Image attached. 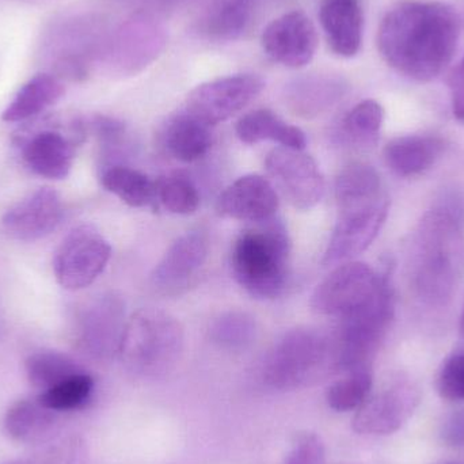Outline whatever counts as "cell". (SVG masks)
<instances>
[{
  "instance_id": "33",
  "label": "cell",
  "mask_w": 464,
  "mask_h": 464,
  "mask_svg": "<svg viewBox=\"0 0 464 464\" xmlns=\"http://www.w3.org/2000/svg\"><path fill=\"white\" fill-rule=\"evenodd\" d=\"M157 203L171 214L193 215L200 206L198 188L182 174H170L155 181Z\"/></svg>"
},
{
  "instance_id": "34",
  "label": "cell",
  "mask_w": 464,
  "mask_h": 464,
  "mask_svg": "<svg viewBox=\"0 0 464 464\" xmlns=\"http://www.w3.org/2000/svg\"><path fill=\"white\" fill-rule=\"evenodd\" d=\"M384 111L381 103L365 100L357 103L343 121L346 138L356 143H370L378 138L383 125Z\"/></svg>"
},
{
  "instance_id": "13",
  "label": "cell",
  "mask_w": 464,
  "mask_h": 464,
  "mask_svg": "<svg viewBox=\"0 0 464 464\" xmlns=\"http://www.w3.org/2000/svg\"><path fill=\"white\" fill-rule=\"evenodd\" d=\"M389 209V198L370 206L338 209L337 223L324 250L322 265L335 267L354 261L357 256L364 253L386 223Z\"/></svg>"
},
{
  "instance_id": "28",
  "label": "cell",
  "mask_w": 464,
  "mask_h": 464,
  "mask_svg": "<svg viewBox=\"0 0 464 464\" xmlns=\"http://www.w3.org/2000/svg\"><path fill=\"white\" fill-rule=\"evenodd\" d=\"M102 187L132 208H149L157 204L155 181L128 166H109L101 177Z\"/></svg>"
},
{
  "instance_id": "26",
  "label": "cell",
  "mask_w": 464,
  "mask_h": 464,
  "mask_svg": "<svg viewBox=\"0 0 464 464\" xmlns=\"http://www.w3.org/2000/svg\"><path fill=\"white\" fill-rule=\"evenodd\" d=\"M64 94L63 84L48 73H40L30 79L18 92L10 105L3 111L5 122H19L37 116L51 108Z\"/></svg>"
},
{
  "instance_id": "25",
  "label": "cell",
  "mask_w": 464,
  "mask_h": 464,
  "mask_svg": "<svg viewBox=\"0 0 464 464\" xmlns=\"http://www.w3.org/2000/svg\"><path fill=\"white\" fill-rule=\"evenodd\" d=\"M262 0H212L204 19V29L217 40H237L253 24Z\"/></svg>"
},
{
  "instance_id": "40",
  "label": "cell",
  "mask_w": 464,
  "mask_h": 464,
  "mask_svg": "<svg viewBox=\"0 0 464 464\" xmlns=\"http://www.w3.org/2000/svg\"><path fill=\"white\" fill-rule=\"evenodd\" d=\"M460 332H462V335L464 338V302H463V308H462V315H460Z\"/></svg>"
},
{
  "instance_id": "15",
  "label": "cell",
  "mask_w": 464,
  "mask_h": 464,
  "mask_svg": "<svg viewBox=\"0 0 464 464\" xmlns=\"http://www.w3.org/2000/svg\"><path fill=\"white\" fill-rule=\"evenodd\" d=\"M261 44L270 60L297 70L310 64L315 56L318 33L303 11L294 10L267 24L262 32Z\"/></svg>"
},
{
  "instance_id": "1",
  "label": "cell",
  "mask_w": 464,
  "mask_h": 464,
  "mask_svg": "<svg viewBox=\"0 0 464 464\" xmlns=\"http://www.w3.org/2000/svg\"><path fill=\"white\" fill-rule=\"evenodd\" d=\"M459 35L460 21L454 8L438 2H405L382 19L378 49L401 75L430 82L449 67Z\"/></svg>"
},
{
  "instance_id": "29",
  "label": "cell",
  "mask_w": 464,
  "mask_h": 464,
  "mask_svg": "<svg viewBox=\"0 0 464 464\" xmlns=\"http://www.w3.org/2000/svg\"><path fill=\"white\" fill-rule=\"evenodd\" d=\"M24 371L30 384L43 392L83 370L67 354L40 351L27 357Z\"/></svg>"
},
{
  "instance_id": "9",
  "label": "cell",
  "mask_w": 464,
  "mask_h": 464,
  "mask_svg": "<svg viewBox=\"0 0 464 464\" xmlns=\"http://www.w3.org/2000/svg\"><path fill=\"white\" fill-rule=\"evenodd\" d=\"M264 87V79L254 73L223 76L192 90L184 111L212 128L250 105Z\"/></svg>"
},
{
  "instance_id": "36",
  "label": "cell",
  "mask_w": 464,
  "mask_h": 464,
  "mask_svg": "<svg viewBox=\"0 0 464 464\" xmlns=\"http://www.w3.org/2000/svg\"><path fill=\"white\" fill-rule=\"evenodd\" d=\"M436 389L443 400L464 402V349L444 360L436 378Z\"/></svg>"
},
{
  "instance_id": "23",
  "label": "cell",
  "mask_w": 464,
  "mask_h": 464,
  "mask_svg": "<svg viewBox=\"0 0 464 464\" xmlns=\"http://www.w3.org/2000/svg\"><path fill=\"white\" fill-rule=\"evenodd\" d=\"M211 127L198 121L187 111L169 120L163 130V143L174 160L192 163L208 154L212 147Z\"/></svg>"
},
{
  "instance_id": "30",
  "label": "cell",
  "mask_w": 464,
  "mask_h": 464,
  "mask_svg": "<svg viewBox=\"0 0 464 464\" xmlns=\"http://www.w3.org/2000/svg\"><path fill=\"white\" fill-rule=\"evenodd\" d=\"M372 384L371 368L349 371L327 389V405L340 413L357 411L372 392Z\"/></svg>"
},
{
  "instance_id": "38",
  "label": "cell",
  "mask_w": 464,
  "mask_h": 464,
  "mask_svg": "<svg viewBox=\"0 0 464 464\" xmlns=\"http://www.w3.org/2000/svg\"><path fill=\"white\" fill-rule=\"evenodd\" d=\"M439 435L446 446L464 447V409L451 411L444 417Z\"/></svg>"
},
{
  "instance_id": "11",
  "label": "cell",
  "mask_w": 464,
  "mask_h": 464,
  "mask_svg": "<svg viewBox=\"0 0 464 464\" xmlns=\"http://www.w3.org/2000/svg\"><path fill=\"white\" fill-rule=\"evenodd\" d=\"M209 256V237L195 228L177 237L151 273V285L163 296H179L195 286Z\"/></svg>"
},
{
  "instance_id": "16",
  "label": "cell",
  "mask_w": 464,
  "mask_h": 464,
  "mask_svg": "<svg viewBox=\"0 0 464 464\" xmlns=\"http://www.w3.org/2000/svg\"><path fill=\"white\" fill-rule=\"evenodd\" d=\"M278 206L272 182L259 174H247L226 188L218 198L217 211L227 219L256 225L277 217Z\"/></svg>"
},
{
  "instance_id": "24",
  "label": "cell",
  "mask_w": 464,
  "mask_h": 464,
  "mask_svg": "<svg viewBox=\"0 0 464 464\" xmlns=\"http://www.w3.org/2000/svg\"><path fill=\"white\" fill-rule=\"evenodd\" d=\"M334 195L338 209L370 206L387 198L378 171L364 162L349 163L340 171Z\"/></svg>"
},
{
  "instance_id": "6",
  "label": "cell",
  "mask_w": 464,
  "mask_h": 464,
  "mask_svg": "<svg viewBox=\"0 0 464 464\" xmlns=\"http://www.w3.org/2000/svg\"><path fill=\"white\" fill-rule=\"evenodd\" d=\"M392 315L394 291L392 281H389L368 307L340 321V327L332 337L335 371L345 373L371 368V362L389 330Z\"/></svg>"
},
{
  "instance_id": "3",
  "label": "cell",
  "mask_w": 464,
  "mask_h": 464,
  "mask_svg": "<svg viewBox=\"0 0 464 464\" xmlns=\"http://www.w3.org/2000/svg\"><path fill=\"white\" fill-rule=\"evenodd\" d=\"M291 239L277 217L240 232L231 250L235 281L259 300L277 299L288 283Z\"/></svg>"
},
{
  "instance_id": "7",
  "label": "cell",
  "mask_w": 464,
  "mask_h": 464,
  "mask_svg": "<svg viewBox=\"0 0 464 464\" xmlns=\"http://www.w3.org/2000/svg\"><path fill=\"white\" fill-rule=\"evenodd\" d=\"M390 280L392 267L376 272L364 262H345L318 284L311 296V308L319 315L343 321L368 307Z\"/></svg>"
},
{
  "instance_id": "39",
  "label": "cell",
  "mask_w": 464,
  "mask_h": 464,
  "mask_svg": "<svg viewBox=\"0 0 464 464\" xmlns=\"http://www.w3.org/2000/svg\"><path fill=\"white\" fill-rule=\"evenodd\" d=\"M447 84L451 92L452 113L464 122V65L458 63L447 75Z\"/></svg>"
},
{
  "instance_id": "21",
  "label": "cell",
  "mask_w": 464,
  "mask_h": 464,
  "mask_svg": "<svg viewBox=\"0 0 464 464\" xmlns=\"http://www.w3.org/2000/svg\"><path fill=\"white\" fill-rule=\"evenodd\" d=\"M343 94L337 79L324 75L303 76L286 86L285 103L296 116L314 119L329 111Z\"/></svg>"
},
{
  "instance_id": "20",
  "label": "cell",
  "mask_w": 464,
  "mask_h": 464,
  "mask_svg": "<svg viewBox=\"0 0 464 464\" xmlns=\"http://www.w3.org/2000/svg\"><path fill=\"white\" fill-rule=\"evenodd\" d=\"M443 152V141L427 135L392 139L384 147L387 168L400 177H413L430 170Z\"/></svg>"
},
{
  "instance_id": "37",
  "label": "cell",
  "mask_w": 464,
  "mask_h": 464,
  "mask_svg": "<svg viewBox=\"0 0 464 464\" xmlns=\"http://www.w3.org/2000/svg\"><path fill=\"white\" fill-rule=\"evenodd\" d=\"M326 450L321 436L313 432H303L292 441L291 450L284 464H324Z\"/></svg>"
},
{
  "instance_id": "2",
  "label": "cell",
  "mask_w": 464,
  "mask_h": 464,
  "mask_svg": "<svg viewBox=\"0 0 464 464\" xmlns=\"http://www.w3.org/2000/svg\"><path fill=\"white\" fill-rule=\"evenodd\" d=\"M464 207L446 196L420 220L411 237V288L428 307H446L457 294L464 269Z\"/></svg>"
},
{
  "instance_id": "22",
  "label": "cell",
  "mask_w": 464,
  "mask_h": 464,
  "mask_svg": "<svg viewBox=\"0 0 464 464\" xmlns=\"http://www.w3.org/2000/svg\"><path fill=\"white\" fill-rule=\"evenodd\" d=\"M235 133L242 143L273 141L286 149L304 150L307 138L300 128L288 124L269 109H258L240 117Z\"/></svg>"
},
{
  "instance_id": "5",
  "label": "cell",
  "mask_w": 464,
  "mask_h": 464,
  "mask_svg": "<svg viewBox=\"0 0 464 464\" xmlns=\"http://www.w3.org/2000/svg\"><path fill=\"white\" fill-rule=\"evenodd\" d=\"M335 371L330 335L313 327L284 333L262 364V379L280 392L303 389Z\"/></svg>"
},
{
  "instance_id": "35",
  "label": "cell",
  "mask_w": 464,
  "mask_h": 464,
  "mask_svg": "<svg viewBox=\"0 0 464 464\" xmlns=\"http://www.w3.org/2000/svg\"><path fill=\"white\" fill-rule=\"evenodd\" d=\"M87 447L81 436H67L44 447L24 464H84Z\"/></svg>"
},
{
  "instance_id": "17",
  "label": "cell",
  "mask_w": 464,
  "mask_h": 464,
  "mask_svg": "<svg viewBox=\"0 0 464 464\" xmlns=\"http://www.w3.org/2000/svg\"><path fill=\"white\" fill-rule=\"evenodd\" d=\"M63 215L64 208L56 190L40 188L5 212L3 227L15 239L34 242L56 230Z\"/></svg>"
},
{
  "instance_id": "14",
  "label": "cell",
  "mask_w": 464,
  "mask_h": 464,
  "mask_svg": "<svg viewBox=\"0 0 464 464\" xmlns=\"http://www.w3.org/2000/svg\"><path fill=\"white\" fill-rule=\"evenodd\" d=\"M125 326V303L121 296L113 292L95 296L82 311L79 345L95 359H111L119 354Z\"/></svg>"
},
{
  "instance_id": "8",
  "label": "cell",
  "mask_w": 464,
  "mask_h": 464,
  "mask_svg": "<svg viewBox=\"0 0 464 464\" xmlns=\"http://www.w3.org/2000/svg\"><path fill=\"white\" fill-rule=\"evenodd\" d=\"M111 256V243L97 228L79 226L57 247L53 258L54 277L62 288L81 291L100 277Z\"/></svg>"
},
{
  "instance_id": "43",
  "label": "cell",
  "mask_w": 464,
  "mask_h": 464,
  "mask_svg": "<svg viewBox=\"0 0 464 464\" xmlns=\"http://www.w3.org/2000/svg\"><path fill=\"white\" fill-rule=\"evenodd\" d=\"M460 63H462V64L464 65V56H463L462 62H460Z\"/></svg>"
},
{
  "instance_id": "18",
  "label": "cell",
  "mask_w": 464,
  "mask_h": 464,
  "mask_svg": "<svg viewBox=\"0 0 464 464\" xmlns=\"http://www.w3.org/2000/svg\"><path fill=\"white\" fill-rule=\"evenodd\" d=\"M319 19L327 43L335 54L353 57L359 53L364 27L360 0H321Z\"/></svg>"
},
{
  "instance_id": "27",
  "label": "cell",
  "mask_w": 464,
  "mask_h": 464,
  "mask_svg": "<svg viewBox=\"0 0 464 464\" xmlns=\"http://www.w3.org/2000/svg\"><path fill=\"white\" fill-rule=\"evenodd\" d=\"M54 421L56 413L40 401L22 400L8 409L3 427L11 440L30 444L44 440L53 430Z\"/></svg>"
},
{
  "instance_id": "42",
  "label": "cell",
  "mask_w": 464,
  "mask_h": 464,
  "mask_svg": "<svg viewBox=\"0 0 464 464\" xmlns=\"http://www.w3.org/2000/svg\"><path fill=\"white\" fill-rule=\"evenodd\" d=\"M438 464H459V463L452 462V460H446V462H440V463H438Z\"/></svg>"
},
{
  "instance_id": "4",
  "label": "cell",
  "mask_w": 464,
  "mask_h": 464,
  "mask_svg": "<svg viewBox=\"0 0 464 464\" xmlns=\"http://www.w3.org/2000/svg\"><path fill=\"white\" fill-rule=\"evenodd\" d=\"M184 329L166 311L143 308L125 326L119 356L140 378H160L170 372L184 352Z\"/></svg>"
},
{
  "instance_id": "10",
  "label": "cell",
  "mask_w": 464,
  "mask_h": 464,
  "mask_svg": "<svg viewBox=\"0 0 464 464\" xmlns=\"http://www.w3.org/2000/svg\"><path fill=\"white\" fill-rule=\"evenodd\" d=\"M267 174L286 201L299 211L315 208L324 196L326 184L315 160L303 150L276 147L265 160Z\"/></svg>"
},
{
  "instance_id": "31",
  "label": "cell",
  "mask_w": 464,
  "mask_h": 464,
  "mask_svg": "<svg viewBox=\"0 0 464 464\" xmlns=\"http://www.w3.org/2000/svg\"><path fill=\"white\" fill-rule=\"evenodd\" d=\"M94 392V381L89 373L82 372L60 382L56 386L41 392L37 400L54 413L76 411L89 402Z\"/></svg>"
},
{
  "instance_id": "19",
  "label": "cell",
  "mask_w": 464,
  "mask_h": 464,
  "mask_svg": "<svg viewBox=\"0 0 464 464\" xmlns=\"http://www.w3.org/2000/svg\"><path fill=\"white\" fill-rule=\"evenodd\" d=\"M27 168L43 179H64L73 162V146L67 138L53 130H43L33 136L24 151Z\"/></svg>"
},
{
  "instance_id": "12",
  "label": "cell",
  "mask_w": 464,
  "mask_h": 464,
  "mask_svg": "<svg viewBox=\"0 0 464 464\" xmlns=\"http://www.w3.org/2000/svg\"><path fill=\"white\" fill-rule=\"evenodd\" d=\"M421 400L419 387L409 379H397L367 398L354 414V432L387 436L398 432L413 416Z\"/></svg>"
},
{
  "instance_id": "32",
  "label": "cell",
  "mask_w": 464,
  "mask_h": 464,
  "mask_svg": "<svg viewBox=\"0 0 464 464\" xmlns=\"http://www.w3.org/2000/svg\"><path fill=\"white\" fill-rule=\"evenodd\" d=\"M209 335L222 348L239 351L256 340V324L247 313L227 311L212 321Z\"/></svg>"
},
{
  "instance_id": "41",
  "label": "cell",
  "mask_w": 464,
  "mask_h": 464,
  "mask_svg": "<svg viewBox=\"0 0 464 464\" xmlns=\"http://www.w3.org/2000/svg\"><path fill=\"white\" fill-rule=\"evenodd\" d=\"M5 464H24V460H11V462H7Z\"/></svg>"
}]
</instances>
